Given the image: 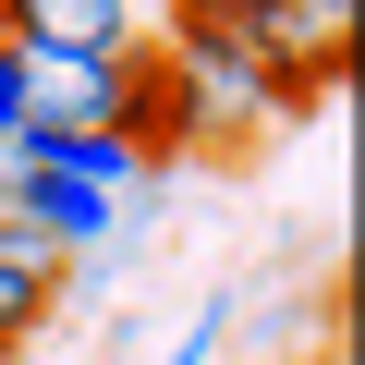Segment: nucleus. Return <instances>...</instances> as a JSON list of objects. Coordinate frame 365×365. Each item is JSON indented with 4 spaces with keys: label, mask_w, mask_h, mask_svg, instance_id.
<instances>
[{
    "label": "nucleus",
    "mask_w": 365,
    "mask_h": 365,
    "mask_svg": "<svg viewBox=\"0 0 365 365\" xmlns=\"http://www.w3.org/2000/svg\"><path fill=\"white\" fill-rule=\"evenodd\" d=\"M244 13V49L280 73V98L304 110L317 86H341V61H353V0H232Z\"/></svg>",
    "instance_id": "obj_1"
},
{
    "label": "nucleus",
    "mask_w": 365,
    "mask_h": 365,
    "mask_svg": "<svg viewBox=\"0 0 365 365\" xmlns=\"http://www.w3.org/2000/svg\"><path fill=\"white\" fill-rule=\"evenodd\" d=\"M0 37L25 61H122V49H146L134 0H0Z\"/></svg>",
    "instance_id": "obj_2"
},
{
    "label": "nucleus",
    "mask_w": 365,
    "mask_h": 365,
    "mask_svg": "<svg viewBox=\"0 0 365 365\" xmlns=\"http://www.w3.org/2000/svg\"><path fill=\"white\" fill-rule=\"evenodd\" d=\"M110 134H122V146L158 170V158H182V146H207L220 122H207V98L182 86L158 49H122V122H110Z\"/></svg>",
    "instance_id": "obj_3"
},
{
    "label": "nucleus",
    "mask_w": 365,
    "mask_h": 365,
    "mask_svg": "<svg viewBox=\"0 0 365 365\" xmlns=\"http://www.w3.org/2000/svg\"><path fill=\"white\" fill-rule=\"evenodd\" d=\"M0 220H25L61 256H86V244L122 232V195H98V182H73V170H13V182H0Z\"/></svg>",
    "instance_id": "obj_4"
},
{
    "label": "nucleus",
    "mask_w": 365,
    "mask_h": 365,
    "mask_svg": "<svg viewBox=\"0 0 365 365\" xmlns=\"http://www.w3.org/2000/svg\"><path fill=\"white\" fill-rule=\"evenodd\" d=\"M61 280H73V256L49 244V232H25V220H0V365L25 353V329L61 304Z\"/></svg>",
    "instance_id": "obj_5"
},
{
    "label": "nucleus",
    "mask_w": 365,
    "mask_h": 365,
    "mask_svg": "<svg viewBox=\"0 0 365 365\" xmlns=\"http://www.w3.org/2000/svg\"><path fill=\"white\" fill-rule=\"evenodd\" d=\"M25 122L110 134L122 122V61H25Z\"/></svg>",
    "instance_id": "obj_6"
},
{
    "label": "nucleus",
    "mask_w": 365,
    "mask_h": 365,
    "mask_svg": "<svg viewBox=\"0 0 365 365\" xmlns=\"http://www.w3.org/2000/svg\"><path fill=\"white\" fill-rule=\"evenodd\" d=\"M220 329H232V304H195V329L170 341V365H220Z\"/></svg>",
    "instance_id": "obj_7"
},
{
    "label": "nucleus",
    "mask_w": 365,
    "mask_h": 365,
    "mask_svg": "<svg viewBox=\"0 0 365 365\" xmlns=\"http://www.w3.org/2000/svg\"><path fill=\"white\" fill-rule=\"evenodd\" d=\"M13 122H25V49L0 37V134H13Z\"/></svg>",
    "instance_id": "obj_8"
}]
</instances>
